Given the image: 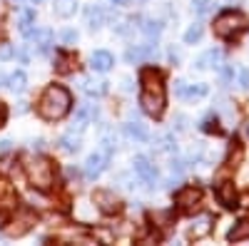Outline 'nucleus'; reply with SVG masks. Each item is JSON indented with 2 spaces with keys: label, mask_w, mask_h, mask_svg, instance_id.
<instances>
[{
  "label": "nucleus",
  "mask_w": 249,
  "mask_h": 246,
  "mask_svg": "<svg viewBox=\"0 0 249 246\" xmlns=\"http://www.w3.org/2000/svg\"><path fill=\"white\" fill-rule=\"evenodd\" d=\"M70 107H72V95L62 85H50L37 99V115L48 122L62 119L70 112Z\"/></svg>",
  "instance_id": "nucleus-1"
},
{
  "label": "nucleus",
  "mask_w": 249,
  "mask_h": 246,
  "mask_svg": "<svg viewBox=\"0 0 249 246\" xmlns=\"http://www.w3.org/2000/svg\"><path fill=\"white\" fill-rule=\"evenodd\" d=\"M25 174H28V181L40 192H48L55 184V167L45 157H33L25 164Z\"/></svg>",
  "instance_id": "nucleus-2"
},
{
  "label": "nucleus",
  "mask_w": 249,
  "mask_h": 246,
  "mask_svg": "<svg viewBox=\"0 0 249 246\" xmlns=\"http://www.w3.org/2000/svg\"><path fill=\"white\" fill-rule=\"evenodd\" d=\"M247 30V17L242 13H234V10H224L222 15H217L214 20V35L222 37V40H232L237 37L239 33Z\"/></svg>",
  "instance_id": "nucleus-3"
},
{
  "label": "nucleus",
  "mask_w": 249,
  "mask_h": 246,
  "mask_svg": "<svg viewBox=\"0 0 249 246\" xmlns=\"http://www.w3.org/2000/svg\"><path fill=\"white\" fill-rule=\"evenodd\" d=\"M35 221H37V216H35L33 212L23 209V212H18V214H15V219L8 224L5 234H8V236H13V239H18V236H25V234L35 227Z\"/></svg>",
  "instance_id": "nucleus-4"
},
{
  "label": "nucleus",
  "mask_w": 249,
  "mask_h": 246,
  "mask_svg": "<svg viewBox=\"0 0 249 246\" xmlns=\"http://www.w3.org/2000/svg\"><path fill=\"white\" fill-rule=\"evenodd\" d=\"M164 102H167L164 92H150V90H142V95H140V105H142V110L147 112L150 117H160V115L164 112Z\"/></svg>",
  "instance_id": "nucleus-5"
},
{
  "label": "nucleus",
  "mask_w": 249,
  "mask_h": 246,
  "mask_svg": "<svg viewBox=\"0 0 249 246\" xmlns=\"http://www.w3.org/2000/svg\"><path fill=\"white\" fill-rule=\"evenodd\" d=\"M92 201L97 204V209H100L102 214H117V212H120V199H117L115 192H110V189H97V192L92 194Z\"/></svg>",
  "instance_id": "nucleus-6"
},
{
  "label": "nucleus",
  "mask_w": 249,
  "mask_h": 246,
  "mask_svg": "<svg viewBox=\"0 0 249 246\" xmlns=\"http://www.w3.org/2000/svg\"><path fill=\"white\" fill-rule=\"evenodd\" d=\"M132 167H135V172H137V177H140L142 181H147V187H155V181H157V169H155V164H150L147 157H142V154L135 157Z\"/></svg>",
  "instance_id": "nucleus-7"
},
{
  "label": "nucleus",
  "mask_w": 249,
  "mask_h": 246,
  "mask_svg": "<svg viewBox=\"0 0 249 246\" xmlns=\"http://www.w3.org/2000/svg\"><path fill=\"white\" fill-rule=\"evenodd\" d=\"M212 224H214V219H212L210 214H202V216H197V219L192 221V227L187 229V239H192V241L204 239L207 234L212 231Z\"/></svg>",
  "instance_id": "nucleus-8"
},
{
  "label": "nucleus",
  "mask_w": 249,
  "mask_h": 246,
  "mask_svg": "<svg viewBox=\"0 0 249 246\" xmlns=\"http://www.w3.org/2000/svg\"><path fill=\"white\" fill-rule=\"evenodd\" d=\"M105 167H107V154L105 152H92L85 159V177L88 179H97Z\"/></svg>",
  "instance_id": "nucleus-9"
},
{
  "label": "nucleus",
  "mask_w": 249,
  "mask_h": 246,
  "mask_svg": "<svg viewBox=\"0 0 249 246\" xmlns=\"http://www.w3.org/2000/svg\"><path fill=\"white\" fill-rule=\"evenodd\" d=\"M199 199H202V192H199L197 187H184V189H179L177 197H175V201H177L179 209H195L197 204H199Z\"/></svg>",
  "instance_id": "nucleus-10"
},
{
  "label": "nucleus",
  "mask_w": 249,
  "mask_h": 246,
  "mask_svg": "<svg viewBox=\"0 0 249 246\" xmlns=\"http://www.w3.org/2000/svg\"><path fill=\"white\" fill-rule=\"evenodd\" d=\"M217 199H219V204H224L227 209L237 207V189H234V184L232 181H222L217 187Z\"/></svg>",
  "instance_id": "nucleus-11"
},
{
  "label": "nucleus",
  "mask_w": 249,
  "mask_h": 246,
  "mask_svg": "<svg viewBox=\"0 0 249 246\" xmlns=\"http://www.w3.org/2000/svg\"><path fill=\"white\" fill-rule=\"evenodd\" d=\"M90 65H92V70H97V72H107V70L115 65V57H112V52H107V50H95L92 57H90Z\"/></svg>",
  "instance_id": "nucleus-12"
},
{
  "label": "nucleus",
  "mask_w": 249,
  "mask_h": 246,
  "mask_svg": "<svg viewBox=\"0 0 249 246\" xmlns=\"http://www.w3.org/2000/svg\"><path fill=\"white\" fill-rule=\"evenodd\" d=\"M155 57V48L152 45H135L127 50V60L130 63H140V60H150Z\"/></svg>",
  "instance_id": "nucleus-13"
},
{
  "label": "nucleus",
  "mask_w": 249,
  "mask_h": 246,
  "mask_svg": "<svg viewBox=\"0 0 249 246\" xmlns=\"http://www.w3.org/2000/svg\"><path fill=\"white\" fill-rule=\"evenodd\" d=\"M75 63H77V57H75L72 52H57V55H55V70L62 72V75L70 72V70L75 67Z\"/></svg>",
  "instance_id": "nucleus-14"
},
{
  "label": "nucleus",
  "mask_w": 249,
  "mask_h": 246,
  "mask_svg": "<svg viewBox=\"0 0 249 246\" xmlns=\"http://www.w3.org/2000/svg\"><path fill=\"white\" fill-rule=\"evenodd\" d=\"M95 117V107H88V105H82L77 112H75V119H72V130H85L88 127V122Z\"/></svg>",
  "instance_id": "nucleus-15"
},
{
  "label": "nucleus",
  "mask_w": 249,
  "mask_h": 246,
  "mask_svg": "<svg viewBox=\"0 0 249 246\" xmlns=\"http://www.w3.org/2000/svg\"><path fill=\"white\" fill-rule=\"evenodd\" d=\"M85 17H88V28L90 30H97V28H102V23H105V13H102L100 5H90L85 10Z\"/></svg>",
  "instance_id": "nucleus-16"
},
{
  "label": "nucleus",
  "mask_w": 249,
  "mask_h": 246,
  "mask_svg": "<svg viewBox=\"0 0 249 246\" xmlns=\"http://www.w3.org/2000/svg\"><path fill=\"white\" fill-rule=\"evenodd\" d=\"M124 132H127V137H132L135 142H147V127L142 125V122H127V125H124Z\"/></svg>",
  "instance_id": "nucleus-17"
},
{
  "label": "nucleus",
  "mask_w": 249,
  "mask_h": 246,
  "mask_svg": "<svg viewBox=\"0 0 249 246\" xmlns=\"http://www.w3.org/2000/svg\"><path fill=\"white\" fill-rule=\"evenodd\" d=\"M8 87L15 90V92H23V90L28 87V75H25L23 70H15V72L8 77Z\"/></svg>",
  "instance_id": "nucleus-18"
},
{
  "label": "nucleus",
  "mask_w": 249,
  "mask_h": 246,
  "mask_svg": "<svg viewBox=\"0 0 249 246\" xmlns=\"http://www.w3.org/2000/svg\"><path fill=\"white\" fill-rule=\"evenodd\" d=\"M33 20H35V13L33 10H25L23 15H20V23H18V30L23 33L25 37H33L35 28H33Z\"/></svg>",
  "instance_id": "nucleus-19"
},
{
  "label": "nucleus",
  "mask_w": 249,
  "mask_h": 246,
  "mask_svg": "<svg viewBox=\"0 0 249 246\" xmlns=\"http://www.w3.org/2000/svg\"><path fill=\"white\" fill-rule=\"evenodd\" d=\"M75 8H77V0H55V15L60 17L75 15Z\"/></svg>",
  "instance_id": "nucleus-20"
},
{
  "label": "nucleus",
  "mask_w": 249,
  "mask_h": 246,
  "mask_svg": "<svg viewBox=\"0 0 249 246\" xmlns=\"http://www.w3.org/2000/svg\"><path fill=\"white\" fill-rule=\"evenodd\" d=\"M33 40H35V45L40 48V52H48V48L53 43V33L50 30H35L33 33Z\"/></svg>",
  "instance_id": "nucleus-21"
},
{
  "label": "nucleus",
  "mask_w": 249,
  "mask_h": 246,
  "mask_svg": "<svg viewBox=\"0 0 249 246\" xmlns=\"http://www.w3.org/2000/svg\"><path fill=\"white\" fill-rule=\"evenodd\" d=\"M60 147L65 149V152H77V149H80V137L75 134V130L60 137Z\"/></svg>",
  "instance_id": "nucleus-22"
},
{
  "label": "nucleus",
  "mask_w": 249,
  "mask_h": 246,
  "mask_svg": "<svg viewBox=\"0 0 249 246\" xmlns=\"http://www.w3.org/2000/svg\"><path fill=\"white\" fill-rule=\"evenodd\" d=\"M219 57H222V52H219V50H210V52H204V55L197 60V70H207L210 65L219 63Z\"/></svg>",
  "instance_id": "nucleus-23"
},
{
  "label": "nucleus",
  "mask_w": 249,
  "mask_h": 246,
  "mask_svg": "<svg viewBox=\"0 0 249 246\" xmlns=\"http://www.w3.org/2000/svg\"><path fill=\"white\" fill-rule=\"evenodd\" d=\"M244 239H249V221H239L230 231V241H244Z\"/></svg>",
  "instance_id": "nucleus-24"
},
{
  "label": "nucleus",
  "mask_w": 249,
  "mask_h": 246,
  "mask_svg": "<svg viewBox=\"0 0 249 246\" xmlns=\"http://www.w3.org/2000/svg\"><path fill=\"white\" fill-rule=\"evenodd\" d=\"M204 95H207V85H192V87L184 85V90H182L179 97H184V99H197V97H204Z\"/></svg>",
  "instance_id": "nucleus-25"
},
{
  "label": "nucleus",
  "mask_w": 249,
  "mask_h": 246,
  "mask_svg": "<svg viewBox=\"0 0 249 246\" xmlns=\"http://www.w3.org/2000/svg\"><path fill=\"white\" fill-rule=\"evenodd\" d=\"M142 33L147 37H152V40H157L160 33H162V25L157 23V20H144V23H142Z\"/></svg>",
  "instance_id": "nucleus-26"
},
{
  "label": "nucleus",
  "mask_w": 249,
  "mask_h": 246,
  "mask_svg": "<svg viewBox=\"0 0 249 246\" xmlns=\"http://www.w3.org/2000/svg\"><path fill=\"white\" fill-rule=\"evenodd\" d=\"M202 33H204V30H202V25H192L190 30L184 33V43H187V45H195V43H199Z\"/></svg>",
  "instance_id": "nucleus-27"
},
{
  "label": "nucleus",
  "mask_w": 249,
  "mask_h": 246,
  "mask_svg": "<svg viewBox=\"0 0 249 246\" xmlns=\"http://www.w3.org/2000/svg\"><path fill=\"white\" fill-rule=\"evenodd\" d=\"M13 169H15V157H10V154H8V157L0 159V174H3V177H5V174H10Z\"/></svg>",
  "instance_id": "nucleus-28"
},
{
  "label": "nucleus",
  "mask_w": 249,
  "mask_h": 246,
  "mask_svg": "<svg viewBox=\"0 0 249 246\" xmlns=\"http://www.w3.org/2000/svg\"><path fill=\"white\" fill-rule=\"evenodd\" d=\"M160 149H164V152H175V149H177V145H175V139H172L170 134H164V137H160Z\"/></svg>",
  "instance_id": "nucleus-29"
},
{
  "label": "nucleus",
  "mask_w": 249,
  "mask_h": 246,
  "mask_svg": "<svg viewBox=\"0 0 249 246\" xmlns=\"http://www.w3.org/2000/svg\"><path fill=\"white\" fill-rule=\"evenodd\" d=\"M60 40H62V45H75L77 43V33L75 30H62L60 33Z\"/></svg>",
  "instance_id": "nucleus-30"
},
{
  "label": "nucleus",
  "mask_w": 249,
  "mask_h": 246,
  "mask_svg": "<svg viewBox=\"0 0 249 246\" xmlns=\"http://www.w3.org/2000/svg\"><path fill=\"white\" fill-rule=\"evenodd\" d=\"M10 57H15L13 45H8V43H0V60H10Z\"/></svg>",
  "instance_id": "nucleus-31"
},
{
  "label": "nucleus",
  "mask_w": 249,
  "mask_h": 246,
  "mask_svg": "<svg viewBox=\"0 0 249 246\" xmlns=\"http://www.w3.org/2000/svg\"><path fill=\"white\" fill-rule=\"evenodd\" d=\"M239 85H242L244 90H249V70H247V67L239 70Z\"/></svg>",
  "instance_id": "nucleus-32"
},
{
  "label": "nucleus",
  "mask_w": 249,
  "mask_h": 246,
  "mask_svg": "<svg viewBox=\"0 0 249 246\" xmlns=\"http://www.w3.org/2000/svg\"><path fill=\"white\" fill-rule=\"evenodd\" d=\"M5 122H8V105L0 102V127H5Z\"/></svg>",
  "instance_id": "nucleus-33"
},
{
  "label": "nucleus",
  "mask_w": 249,
  "mask_h": 246,
  "mask_svg": "<svg viewBox=\"0 0 249 246\" xmlns=\"http://www.w3.org/2000/svg\"><path fill=\"white\" fill-rule=\"evenodd\" d=\"M175 122H177L175 127H177L179 132H184V130H187V117H184V115H177V117H175Z\"/></svg>",
  "instance_id": "nucleus-34"
},
{
  "label": "nucleus",
  "mask_w": 249,
  "mask_h": 246,
  "mask_svg": "<svg viewBox=\"0 0 249 246\" xmlns=\"http://www.w3.org/2000/svg\"><path fill=\"white\" fill-rule=\"evenodd\" d=\"M232 77H234V72H232V67H230V65H224V67H222V80H224V82H230Z\"/></svg>",
  "instance_id": "nucleus-35"
},
{
  "label": "nucleus",
  "mask_w": 249,
  "mask_h": 246,
  "mask_svg": "<svg viewBox=\"0 0 249 246\" xmlns=\"http://www.w3.org/2000/svg\"><path fill=\"white\" fill-rule=\"evenodd\" d=\"M195 3V8L199 10V13H207V5H210V0H192Z\"/></svg>",
  "instance_id": "nucleus-36"
},
{
  "label": "nucleus",
  "mask_w": 249,
  "mask_h": 246,
  "mask_svg": "<svg viewBox=\"0 0 249 246\" xmlns=\"http://www.w3.org/2000/svg\"><path fill=\"white\" fill-rule=\"evenodd\" d=\"M182 169H184V162H182V159H175V162H172V172H177V174H179Z\"/></svg>",
  "instance_id": "nucleus-37"
},
{
  "label": "nucleus",
  "mask_w": 249,
  "mask_h": 246,
  "mask_svg": "<svg viewBox=\"0 0 249 246\" xmlns=\"http://www.w3.org/2000/svg\"><path fill=\"white\" fill-rule=\"evenodd\" d=\"M170 57H172V60H175V63H177V60H179V52H177L175 48H170Z\"/></svg>",
  "instance_id": "nucleus-38"
},
{
  "label": "nucleus",
  "mask_w": 249,
  "mask_h": 246,
  "mask_svg": "<svg viewBox=\"0 0 249 246\" xmlns=\"http://www.w3.org/2000/svg\"><path fill=\"white\" fill-rule=\"evenodd\" d=\"M132 3H135V5H142V3H147V0H132Z\"/></svg>",
  "instance_id": "nucleus-39"
},
{
  "label": "nucleus",
  "mask_w": 249,
  "mask_h": 246,
  "mask_svg": "<svg viewBox=\"0 0 249 246\" xmlns=\"http://www.w3.org/2000/svg\"><path fill=\"white\" fill-rule=\"evenodd\" d=\"M112 3H115V5H122V3H124V0H112Z\"/></svg>",
  "instance_id": "nucleus-40"
},
{
  "label": "nucleus",
  "mask_w": 249,
  "mask_h": 246,
  "mask_svg": "<svg viewBox=\"0 0 249 246\" xmlns=\"http://www.w3.org/2000/svg\"><path fill=\"white\" fill-rule=\"evenodd\" d=\"M247 134H249V127H247Z\"/></svg>",
  "instance_id": "nucleus-41"
}]
</instances>
